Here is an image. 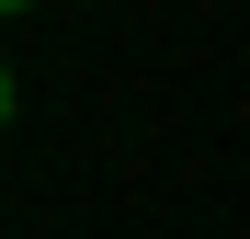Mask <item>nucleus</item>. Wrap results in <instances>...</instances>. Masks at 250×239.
<instances>
[{"label":"nucleus","instance_id":"obj_1","mask_svg":"<svg viewBox=\"0 0 250 239\" xmlns=\"http://www.w3.org/2000/svg\"><path fill=\"white\" fill-rule=\"evenodd\" d=\"M0 126H12V68H0Z\"/></svg>","mask_w":250,"mask_h":239},{"label":"nucleus","instance_id":"obj_2","mask_svg":"<svg viewBox=\"0 0 250 239\" xmlns=\"http://www.w3.org/2000/svg\"><path fill=\"white\" fill-rule=\"evenodd\" d=\"M0 12H34V0H0Z\"/></svg>","mask_w":250,"mask_h":239}]
</instances>
